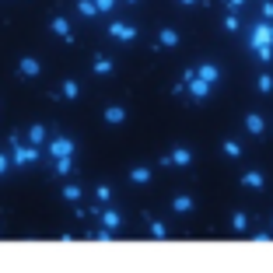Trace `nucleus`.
Here are the masks:
<instances>
[{"label": "nucleus", "mask_w": 273, "mask_h": 273, "mask_svg": "<svg viewBox=\"0 0 273 273\" xmlns=\"http://www.w3.org/2000/svg\"><path fill=\"white\" fill-rule=\"evenodd\" d=\"M249 46L259 60H270V46H273V28L266 21H256L252 25V35H249Z\"/></svg>", "instance_id": "f257e3e1"}, {"label": "nucleus", "mask_w": 273, "mask_h": 273, "mask_svg": "<svg viewBox=\"0 0 273 273\" xmlns=\"http://www.w3.org/2000/svg\"><path fill=\"white\" fill-rule=\"evenodd\" d=\"M109 35H112V39H119V42H133V39H136V28L123 25V21H116V25H109Z\"/></svg>", "instance_id": "f03ea898"}, {"label": "nucleus", "mask_w": 273, "mask_h": 273, "mask_svg": "<svg viewBox=\"0 0 273 273\" xmlns=\"http://www.w3.org/2000/svg\"><path fill=\"white\" fill-rule=\"evenodd\" d=\"M49 151H53L56 158H70V154H74V144H70L67 136H56V140H49Z\"/></svg>", "instance_id": "7ed1b4c3"}, {"label": "nucleus", "mask_w": 273, "mask_h": 273, "mask_svg": "<svg viewBox=\"0 0 273 273\" xmlns=\"http://www.w3.org/2000/svg\"><path fill=\"white\" fill-rule=\"evenodd\" d=\"M189 161H193V154H189L186 147H179L172 158H165V165H189Z\"/></svg>", "instance_id": "20e7f679"}, {"label": "nucleus", "mask_w": 273, "mask_h": 273, "mask_svg": "<svg viewBox=\"0 0 273 273\" xmlns=\"http://www.w3.org/2000/svg\"><path fill=\"white\" fill-rule=\"evenodd\" d=\"M189 91H193V95H196V98H207V95H210V81H203V77H196V81H193V88H189Z\"/></svg>", "instance_id": "39448f33"}, {"label": "nucleus", "mask_w": 273, "mask_h": 273, "mask_svg": "<svg viewBox=\"0 0 273 273\" xmlns=\"http://www.w3.org/2000/svg\"><path fill=\"white\" fill-rule=\"evenodd\" d=\"M14 161H18V165L35 161V151H32V147H14Z\"/></svg>", "instance_id": "423d86ee"}, {"label": "nucleus", "mask_w": 273, "mask_h": 273, "mask_svg": "<svg viewBox=\"0 0 273 273\" xmlns=\"http://www.w3.org/2000/svg\"><path fill=\"white\" fill-rule=\"evenodd\" d=\"M126 119V112L119 109V105H112V109H105V123H123Z\"/></svg>", "instance_id": "0eeeda50"}, {"label": "nucleus", "mask_w": 273, "mask_h": 273, "mask_svg": "<svg viewBox=\"0 0 273 273\" xmlns=\"http://www.w3.org/2000/svg\"><path fill=\"white\" fill-rule=\"evenodd\" d=\"M200 77H203V81H210V84H214V81H217L221 74H217V67H214V63H200Z\"/></svg>", "instance_id": "6e6552de"}, {"label": "nucleus", "mask_w": 273, "mask_h": 273, "mask_svg": "<svg viewBox=\"0 0 273 273\" xmlns=\"http://www.w3.org/2000/svg\"><path fill=\"white\" fill-rule=\"evenodd\" d=\"M245 126L249 133H263V116H245Z\"/></svg>", "instance_id": "1a4fd4ad"}, {"label": "nucleus", "mask_w": 273, "mask_h": 273, "mask_svg": "<svg viewBox=\"0 0 273 273\" xmlns=\"http://www.w3.org/2000/svg\"><path fill=\"white\" fill-rule=\"evenodd\" d=\"M21 74H28V77H35V74H39V60H21Z\"/></svg>", "instance_id": "9d476101"}, {"label": "nucleus", "mask_w": 273, "mask_h": 273, "mask_svg": "<svg viewBox=\"0 0 273 273\" xmlns=\"http://www.w3.org/2000/svg\"><path fill=\"white\" fill-rule=\"evenodd\" d=\"M242 182H245V186H256V189H259V186H263V175H259V172H245V175H242Z\"/></svg>", "instance_id": "9b49d317"}, {"label": "nucleus", "mask_w": 273, "mask_h": 273, "mask_svg": "<svg viewBox=\"0 0 273 273\" xmlns=\"http://www.w3.org/2000/svg\"><path fill=\"white\" fill-rule=\"evenodd\" d=\"M53 32H56V35H63V39H70V28H67V21H63V18H53Z\"/></svg>", "instance_id": "f8f14e48"}, {"label": "nucleus", "mask_w": 273, "mask_h": 273, "mask_svg": "<svg viewBox=\"0 0 273 273\" xmlns=\"http://www.w3.org/2000/svg\"><path fill=\"white\" fill-rule=\"evenodd\" d=\"M158 39H161V46H175V42H179V35H175L172 28H165V32L158 35Z\"/></svg>", "instance_id": "ddd939ff"}, {"label": "nucleus", "mask_w": 273, "mask_h": 273, "mask_svg": "<svg viewBox=\"0 0 273 273\" xmlns=\"http://www.w3.org/2000/svg\"><path fill=\"white\" fill-rule=\"evenodd\" d=\"M147 179H151L147 168H133V172H130V182H147Z\"/></svg>", "instance_id": "4468645a"}, {"label": "nucleus", "mask_w": 273, "mask_h": 273, "mask_svg": "<svg viewBox=\"0 0 273 273\" xmlns=\"http://www.w3.org/2000/svg\"><path fill=\"white\" fill-rule=\"evenodd\" d=\"M109 70H112V60H105V56L95 60V74H109Z\"/></svg>", "instance_id": "2eb2a0df"}, {"label": "nucleus", "mask_w": 273, "mask_h": 273, "mask_svg": "<svg viewBox=\"0 0 273 273\" xmlns=\"http://www.w3.org/2000/svg\"><path fill=\"white\" fill-rule=\"evenodd\" d=\"M77 95H81L77 81H67V84H63V98H77Z\"/></svg>", "instance_id": "dca6fc26"}, {"label": "nucleus", "mask_w": 273, "mask_h": 273, "mask_svg": "<svg viewBox=\"0 0 273 273\" xmlns=\"http://www.w3.org/2000/svg\"><path fill=\"white\" fill-rule=\"evenodd\" d=\"M28 140H32V144H42V140H46V130H42V126H32Z\"/></svg>", "instance_id": "f3484780"}, {"label": "nucleus", "mask_w": 273, "mask_h": 273, "mask_svg": "<svg viewBox=\"0 0 273 273\" xmlns=\"http://www.w3.org/2000/svg\"><path fill=\"white\" fill-rule=\"evenodd\" d=\"M189 207H193V200H189V196H175V210H179V214H186Z\"/></svg>", "instance_id": "a211bd4d"}, {"label": "nucleus", "mask_w": 273, "mask_h": 273, "mask_svg": "<svg viewBox=\"0 0 273 273\" xmlns=\"http://www.w3.org/2000/svg\"><path fill=\"white\" fill-rule=\"evenodd\" d=\"M231 224H235V231H245V224H249V217H245V214H242V210H238V214H235V221H231Z\"/></svg>", "instance_id": "6ab92c4d"}, {"label": "nucleus", "mask_w": 273, "mask_h": 273, "mask_svg": "<svg viewBox=\"0 0 273 273\" xmlns=\"http://www.w3.org/2000/svg\"><path fill=\"white\" fill-rule=\"evenodd\" d=\"M224 154H231V158H235V154H242V147H238L235 140H224Z\"/></svg>", "instance_id": "aec40b11"}, {"label": "nucleus", "mask_w": 273, "mask_h": 273, "mask_svg": "<svg viewBox=\"0 0 273 273\" xmlns=\"http://www.w3.org/2000/svg\"><path fill=\"white\" fill-rule=\"evenodd\" d=\"M77 7H81V14H95L98 11V4H91V0H81Z\"/></svg>", "instance_id": "412c9836"}, {"label": "nucleus", "mask_w": 273, "mask_h": 273, "mask_svg": "<svg viewBox=\"0 0 273 273\" xmlns=\"http://www.w3.org/2000/svg\"><path fill=\"white\" fill-rule=\"evenodd\" d=\"M273 88V77L270 74H263V77H259V91H270Z\"/></svg>", "instance_id": "4be33fe9"}, {"label": "nucleus", "mask_w": 273, "mask_h": 273, "mask_svg": "<svg viewBox=\"0 0 273 273\" xmlns=\"http://www.w3.org/2000/svg\"><path fill=\"white\" fill-rule=\"evenodd\" d=\"M56 172L67 175V172H70V158H60V161H56Z\"/></svg>", "instance_id": "5701e85b"}, {"label": "nucleus", "mask_w": 273, "mask_h": 273, "mask_svg": "<svg viewBox=\"0 0 273 273\" xmlns=\"http://www.w3.org/2000/svg\"><path fill=\"white\" fill-rule=\"evenodd\" d=\"M151 235H154V238H161V235H168V231H165V224H158V221H154V224H151Z\"/></svg>", "instance_id": "b1692460"}, {"label": "nucleus", "mask_w": 273, "mask_h": 273, "mask_svg": "<svg viewBox=\"0 0 273 273\" xmlns=\"http://www.w3.org/2000/svg\"><path fill=\"white\" fill-rule=\"evenodd\" d=\"M63 196H67V200H77V196H81V189H77V186H67V189H63Z\"/></svg>", "instance_id": "393cba45"}, {"label": "nucleus", "mask_w": 273, "mask_h": 273, "mask_svg": "<svg viewBox=\"0 0 273 273\" xmlns=\"http://www.w3.org/2000/svg\"><path fill=\"white\" fill-rule=\"evenodd\" d=\"M95 4H98V11H112L116 7V0H95Z\"/></svg>", "instance_id": "a878e982"}, {"label": "nucleus", "mask_w": 273, "mask_h": 273, "mask_svg": "<svg viewBox=\"0 0 273 273\" xmlns=\"http://www.w3.org/2000/svg\"><path fill=\"white\" fill-rule=\"evenodd\" d=\"M263 18H266V21H270V18H273V4H270V0L263 4Z\"/></svg>", "instance_id": "bb28decb"}, {"label": "nucleus", "mask_w": 273, "mask_h": 273, "mask_svg": "<svg viewBox=\"0 0 273 273\" xmlns=\"http://www.w3.org/2000/svg\"><path fill=\"white\" fill-rule=\"evenodd\" d=\"M242 4H245V0H228V7H231V11H238Z\"/></svg>", "instance_id": "cd10ccee"}, {"label": "nucleus", "mask_w": 273, "mask_h": 273, "mask_svg": "<svg viewBox=\"0 0 273 273\" xmlns=\"http://www.w3.org/2000/svg\"><path fill=\"white\" fill-rule=\"evenodd\" d=\"M4 168H7V158H0V172H4Z\"/></svg>", "instance_id": "c85d7f7f"}, {"label": "nucleus", "mask_w": 273, "mask_h": 273, "mask_svg": "<svg viewBox=\"0 0 273 273\" xmlns=\"http://www.w3.org/2000/svg\"><path fill=\"white\" fill-rule=\"evenodd\" d=\"M182 4H196V0H182Z\"/></svg>", "instance_id": "c756f323"}, {"label": "nucleus", "mask_w": 273, "mask_h": 273, "mask_svg": "<svg viewBox=\"0 0 273 273\" xmlns=\"http://www.w3.org/2000/svg\"><path fill=\"white\" fill-rule=\"evenodd\" d=\"M130 4H136V0H130Z\"/></svg>", "instance_id": "7c9ffc66"}]
</instances>
